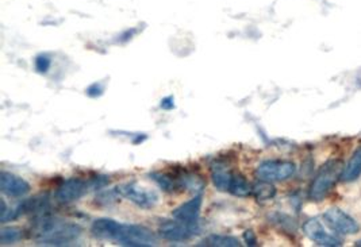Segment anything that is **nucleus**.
Wrapping results in <instances>:
<instances>
[{
  "label": "nucleus",
  "instance_id": "obj_1",
  "mask_svg": "<svg viewBox=\"0 0 361 247\" xmlns=\"http://www.w3.org/2000/svg\"><path fill=\"white\" fill-rule=\"evenodd\" d=\"M36 241L40 245L48 246H65L75 242L81 235V228L76 223H65L42 215L36 222Z\"/></svg>",
  "mask_w": 361,
  "mask_h": 247
},
{
  "label": "nucleus",
  "instance_id": "obj_2",
  "mask_svg": "<svg viewBox=\"0 0 361 247\" xmlns=\"http://www.w3.org/2000/svg\"><path fill=\"white\" fill-rule=\"evenodd\" d=\"M342 171L344 167L341 161L339 160H330L326 164H323L310 185V200L322 202L329 195V192L334 188L339 178H341Z\"/></svg>",
  "mask_w": 361,
  "mask_h": 247
},
{
  "label": "nucleus",
  "instance_id": "obj_3",
  "mask_svg": "<svg viewBox=\"0 0 361 247\" xmlns=\"http://www.w3.org/2000/svg\"><path fill=\"white\" fill-rule=\"evenodd\" d=\"M114 242L120 244L122 246H155L157 244V238L155 232L148 227L120 223Z\"/></svg>",
  "mask_w": 361,
  "mask_h": 247
},
{
  "label": "nucleus",
  "instance_id": "obj_4",
  "mask_svg": "<svg viewBox=\"0 0 361 247\" xmlns=\"http://www.w3.org/2000/svg\"><path fill=\"white\" fill-rule=\"evenodd\" d=\"M117 190L120 197H126L133 204L142 209H153L159 203L157 192L148 188H142L137 183H126L118 185Z\"/></svg>",
  "mask_w": 361,
  "mask_h": 247
},
{
  "label": "nucleus",
  "instance_id": "obj_5",
  "mask_svg": "<svg viewBox=\"0 0 361 247\" xmlns=\"http://www.w3.org/2000/svg\"><path fill=\"white\" fill-rule=\"evenodd\" d=\"M295 164L291 161L267 160L261 162L256 169V176L264 181H284L295 173Z\"/></svg>",
  "mask_w": 361,
  "mask_h": 247
},
{
  "label": "nucleus",
  "instance_id": "obj_6",
  "mask_svg": "<svg viewBox=\"0 0 361 247\" xmlns=\"http://www.w3.org/2000/svg\"><path fill=\"white\" fill-rule=\"evenodd\" d=\"M323 219L327 227L341 235H353L360 231V225L340 209H327L323 213Z\"/></svg>",
  "mask_w": 361,
  "mask_h": 247
},
{
  "label": "nucleus",
  "instance_id": "obj_7",
  "mask_svg": "<svg viewBox=\"0 0 361 247\" xmlns=\"http://www.w3.org/2000/svg\"><path fill=\"white\" fill-rule=\"evenodd\" d=\"M159 234L161 238L169 242H184L191 239L192 237L199 234L198 225H185L175 219L174 220H165L161 223L159 227Z\"/></svg>",
  "mask_w": 361,
  "mask_h": 247
},
{
  "label": "nucleus",
  "instance_id": "obj_8",
  "mask_svg": "<svg viewBox=\"0 0 361 247\" xmlns=\"http://www.w3.org/2000/svg\"><path fill=\"white\" fill-rule=\"evenodd\" d=\"M90 188H92L90 181L73 177V178H68L65 181H62L57 187L55 196L59 203L66 204V203H72V202H76L81 199L90 190Z\"/></svg>",
  "mask_w": 361,
  "mask_h": 247
},
{
  "label": "nucleus",
  "instance_id": "obj_9",
  "mask_svg": "<svg viewBox=\"0 0 361 247\" xmlns=\"http://www.w3.org/2000/svg\"><path fill=\"white\" fill-rule=\"evenodd\" d=\"M303 232L304 235L316 242L318 246L336 247L341 246V241L330 234L326 232V230L322 226L321 222L318 219H309L303 225Z\"/></svg>",
  "mask_w": 361,
  "mask_h": 247
},
{
  "label": "nucleus",
  "instance_id": "obj_10",
  "mask_svg": "<svg viewBox=\"0 0 361 247\" xmlns=\"http://www.w3.org/2000/svg\"><path fill=\"white\" fill-rule=\"evenodd\" d=\"M0 188L8 197H22L30 192V184L20 176L8 171H1Z\"/></svg>",
  "mask_w": 361,
  "mask_h": 247
},
{
  "label": "nucleus",
  "instance_id": "obj_11",
  "mask_svg": "<svg viewBox=\"0 0 361 247\" xmlns=\"http://www.w3.org/2000/svg\"><path fill=\"white\" fill-rule=\"evenodd\" d=\"M201 203H203L201 195H197L191 200H188L187 203L181 204L180 207L175 209L172 215L176 220L183 222L185 225H198Z\"/></svg>",
  "mask_w": 361,
  "mask_h": 247
},
{
  "label": "nucleus",
  "instance_id": "obj_12",
  "mask_svg": "<svg viewBox=\"0 0 361 247\" xmlns=\"http://www.w3.org/2000/svg\"><path fill=\"white\" fill-rule=\"evenodd\" d=\"M120 222L114 220V219H108V218H101L97 219L92 226H91V232L95 238L103 239V241H115L118 228H120Z\"/></svg>",
  "mask_w": 361,
  "mask_h": 247
},
{
  "label": "nucleus",
  "instance_id": "obj_13",
  "mask_svg": "<svg viewBox=\"0 0 361 247\" xmlns=\"http://www.w3.org/2000/svg\"><path fill=\"white\" fill-rule=\"evenodd\" d=\"M233 174L234 173L229 171L226 165L217 164L211 169V181L217 190H221V192H227L230 187V183H232V178H233Z\"/></svg>",
  "mask_w": 361,
  "mask_h": 247
},
{
  "label": "nucleus",
  "instance_id": "obj_14",
  "mask_svg": "<svg viewBox=\"0 0 361 247\" xmlns=\"http://www.w3.org/2000/svg\"><path fill=\"white\" fill-rule=\"evenodd\" d=\"M361 176V146L352 154L346 167L342 171L341 180L344 183L356 181Z\"/></svg>",
  "mask_w": 361,
  "mask_h": 247
},
{
  "label": "nucleus",
  "instance_id": "obj_15",
  "mask_svg": "<svg viewBox=\"0 0 361 247\" xmlns=\"http://www.w3.org/2000/svg\"><path fill=\"white\" fill-rule=\"evenodd\" d=\"M150 180H153L161 190L168 193H174L175 190L181 188L180 177L172 176L168 173H160V171H153L149 174Z\"/></svg>",
  "mask_w": 361,
  "mask_h": 247
},
{
  "label": "nucleus",
  "instance_id": "obj_16",
  "mask_svg": "<svg viewBox=\"0 0 361 247\" xmlns=\"http://www.w3.org/2000/svg\"><path fill=\"white\" fill-rule=\"evenodd\" d=\"M252 195L257 202L265 203L272 200L276 196V188L271 181L260 180L252 187Z\"/></svg>",
  "mask_w": 361,
  "mask_h": 247
},
{
  "label": "nucleus",
  "instance_id": "obj_17",
  "mask_svg": "<svg viewBox=\"0 0 361 247\" xmlns=\"http://www.w3.org/2000/svg\"><path fill=\"white\" fill-rule=\"evenodd\" d=\"M199 246L211 247H239L241 246L240 241L230 235H210L204 238L199 244Z\"/></svg>",
  "mask_w": 361,
  "mask_h": 247
},
{
  "label": "nucleus",
  "instance_id": "obj_18",
  "mask_svg": "<svg viewBox=\"0 0 361 247\" xmlns=\"http://www.w3.org/2000/svg\"><path fill=\"white\" fill-rule=\"evenodd\" d=\"M227 192L237 197H246L252 193V187L243 176L233 174V178H232V183H230V187Z\"/></svg>",
  "mask_w": 361,
  "mask_h": 247
},
{
  "label": "nucleus",
  "instance_id": "obj_19",
  "mask_svg": "<svg viewBox=\"0 0 361 247\" xmlns=\"http://www.w3.org/2000/svg\"><path fill=\"white\" fill-rule=\"evenodd\" d=\"M22 239V231L17 227H4L0 231V244L13 245Z\"/></svg>",
  "mask_w": 361,
  "mask_h": 247
},
{
  "label": "nucleus",
  "instance_id": "obj_20",
  "mask_svg": "<svg viewBox=\"0 0 361 247\" xmlns=\"http://www.w3.org/2000/svg\"><path fill=\"white\" fill-rule=\"evenodd\" d=\"M34 64H36V69L38 73H46L50 69L52 61H50V57H48L46 55H41L36 58Z\"/></svg>",
  "mask_w": 361,
  "mask_h": 247
},
{
  "label": "nucleus",
  "instance_id": "obj_21",
  "mask_svg": "<svg viewBox=\"0 0 361 247\" xmlns=\"http://www.w3.org/2000/svg\"><path fill=\"white\" fill-rule=\"evenodd\" d=\"M103 92H104V87L101 85V83L91 84L85 91V94L90 97H99V96L103 95Z\"/></svg>",
  "mask_w": 361,
  "mask_h": 247
},
{
  "label": "nucleus",
  "instance_id": "obj_22",
  "mask_svg": "<svg viewBox=\"0 0 361 247\" xmlns=\"http://www.w3.org/2000/svg\"><path fill=\"white\" fill-rule=\"evenodd\" d=\"M243 241L248 246H257V238L252 230H246L243 232Z\"/></svg>",
  "mask_w": 361,
  "mask_h": 247
},
{
  "label": "nucleus",
  "instance_id": "obj_23",
  "mask_svg": "<svg viewBox=\"0 0 361 247\" xmlns=\"http://www.w3.org/2000/svg\"><path fill=\"white\" fill-rule=\"evenodd\" d=\"M161 108H162V110H167V111L175 108V100H174V97H172V96H168V97L162 99V100H161Z\"/></svg>",
  "mask_w": 361,
  "mask_h": 247
},
{
  "label": "nucleus",
  "instance_id": "obj_24",
  "mask_svg": "<svg viewBox=\"0 0 361 247\" xmlns=\"http://www.w3.org/2000/svg\"><path fill=\"white\" fill-rule=\"evenodd\" d=\"M356 245H358V246H361V241H359Z\"/></svg>",
  "mask_w": 361,
  "mask_h": 247
}]
</instances>
